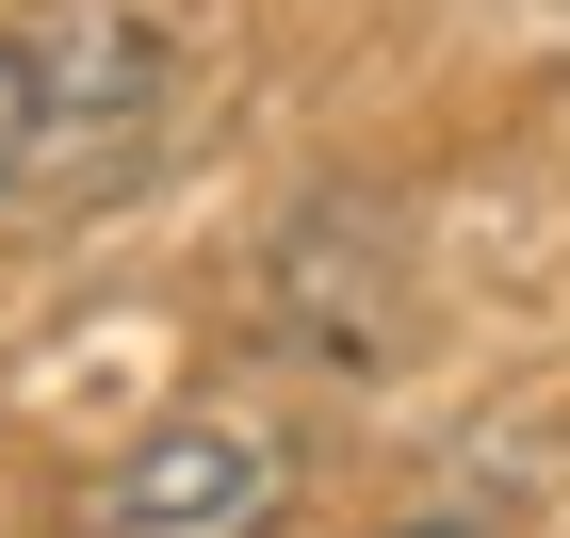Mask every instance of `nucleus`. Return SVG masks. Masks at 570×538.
<instances>
[{
	"instance_id": "obj_2",
	"label": "nucleus",
	"mask_w": 570,
	"mask_h": 538,
	"mask_svg": "<svg viewBox=\"0 0 570 538\" xmlns=\"http://www.w3.org/2000/svg\"><path fill=\"white\" fill-rule=\"evenodd\" d=\"M33 164H49V66H33V49H0V196H17Z\"/></svg>"
},
{
	"instance_id": "obj_3",
	"label": "nucleus",
	"mask_w": 570,
	"mask_h": 538,
	"mask_svg": "<svg viewBox=\"0 0 570 538\" xmlns=\"http://www.w3.org/2000/svg\"><path fill=\"white\" fill-rule=\"evenodd\" d=\"M375 538H489V522H375Z\"/></svg>"
},
{
	"instance_id": "obj_1",
	"label": "nucleus",
	"mask_w": 570,
	"mask_h": 538,
	"mask_svg": "<svg viewBox=\"0 0 570 538\" xmlns=\"http://www.w3.org/2000/svg\"><path fill=\"white\" fill-rule=\"evenodd\" d=\"M277 506V441L262 424H147L98 473V538H245Z\"/></svg>"
}]
</instances>
